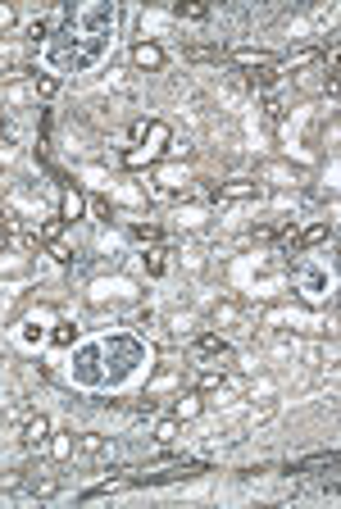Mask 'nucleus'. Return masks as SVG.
Here are the masks:
<instances>
[{
    "instance_id": "obj_1",
    "label": "nucleus",
    "mask_w": 341,
    "mask_h": 509,
    "mask_svg": "<svg viewBox=\"0 0 341 509\" xmlns=\"http://www.w3.org/2000/svg\"><path fill=\"white\" fill-rule=\"evenodd\" d=\"M114 5H68L64 10V41H50L46 55L55 68H91L114 37Z\"/></svg>"
},
{
    "instance_id": "obj_2",
    "label": "nucleus",
    "mask_w": 341,
    "mask_h": 509,
    "mask_svg": "<svg viewBox=\"0 0 341 509\" xmlns=\"http://www.w3.org/2000/svg\"><path fill=\"white\" fill-rule=\"evenodd\" d=\"M146 364V346L133 336H110L100 346H87L73 364V382L82 387H119L133 369Z\"/></svg>"
},
{
    "instance_id": "obj_3",
    "label": "nucleus",
    "mask_w": 341,
    "mask_h": 509,
    "mask_svg": "<svg viewBox=\"0 0 341 509\" xmlns=\"http://www.w3.org/2000/svg\"><path fill=\"white\" fill-rule=\"evenodd\" d=\"M19 441L28 445V450L46 445V441H50V419H46V414H32V419L23 423V436H19Z\"/></svg>"
},
{
    "instance_id": "obj_4",
    "label": "nucleus",
    "mask_w": 341,
    "mask_h": 509,
    "mask_svg": "<svg viewBox=\"0 0 341 509\" xmlns=\"http://www.w3.org/2000/svg\"><path fill=\"white\" fill-rule=\"evenodd\" d=\"M251 195H260V182H246V177H237V182H223L209 191V200H251Z\"/></svg>"
},
{
    "instance_id": "obj_5",
    "label": "nucleus",
    "mask_w": 341,
    "mask_h": 509,
    "mask_svg": "<svg viewBox=\"0 0 341 509\" xmlns=\"http://www.w3.org/2000/svg\"><path fill=\"white\" fill-rule=\"evenodd\" d=\"M191 355H196V359H228V341H223L219 332H205V336H196Z\"/></svg>"
},
{
    "instance_id": "obj_6",
    "label": "nucleus",
    "mask_w": 341,
    "mask_h": 509,
    "mask_svg": "<svg viewBox=\"0 0 341 509\" xmlns=\"http://www.w3.org/2000/svg\"><path fill=\"white\" fill-rule=\"evenodd\" d=\"M82 209H87V200H82V191H73V186H64V195H59V218H64V223H73V218H82Z\"/></svg>"
},
{
    "instance_id": "obj_7",
    "label": "nucleus",
    "mask_w": 341,
    "mask_h": 509,
    "mask_svg": "<svg viewBox=\"0 0 341 509\" xmlns=\"http://www.w3.org/2000/svg\"><path fill=\"white\" fill-rule=\"evenodd\" d=\"M300 291H305V300H323V291H328V278L314 269H300Z\"/></svg>"
},
{
    "instance_id": "obj_8",
    "label": "nucleus",
    "mask_w": 341,
    "mask_h": 509,
    "mask_svg": "<svg viewBox=\"0 0 341 509\" xmlns=\"http://www.w3.org/2000/svg\"><path fill=\"white\" fill-rule=\"evenodd\" d=\"M133 59H137V68H164V50H159L155 41H142L133 50Z\"/></svg>"
},
{
    "instance_id": "obj_9",
    "label": "nucleus",
    "mask_w": 341,
    "mask_h": 509,
    "mask_svg": "<svg viewBox=\"0 0 341 509\" xmlns=\"http://www.w3.org/2000/svg\"><path fill=\"white\" fill-rule=\"evenodd\" d=\"M77 455H82V459H100V455H105V436H100V432H82V436H77Z\"/></svg>"
},
{
    "instance_id": "obj_10",
    "label": "nucleus",
    "mask_w": 341,
    "mask_h": 509,
    "mask_svg": "<svg viewBox=\"0 0 341 509\" xmlns=\"http://www.w3.org/2000/svg\"><path fill=\"white\" fill-rule=\"evenodd\" d=\"M323 241H332V223H314V228L300 232V250H314V246H323Z\"/></svg>"
},
{
    "instance_id": "obj_11",
    "label": "nucleus",
    "mask_w": 341,
    "mask_h": 509,
    "mask_svg": "<svg viewBox=\"0 0 341 509\" xmlns=\"http://www.w3.org/2000/svg\"><path fill=\"white\" fill-rule=\"evenodd\" d=\"M246 82H251L255 91H269L277 82V68L273 64H260V68H251V73H246Z\"/></svg>"
},
{
    "instance_id": "obj_12",
    "label": "nucleus",
    "mask_w": 341,
    "mask_h": 509,
    "mask_svg": "<svg viewBox=\"0 0 341 509\" xmlns=\"http://www.w3.org/2000/svg\"><path fill=\"white\" fill-rule=\"evenodd\" d=\"M200 414V391H191V396H182V401L173 405V419L182 423V419H196Z\"/></svg>"
},
{
    "instance_id": "obj_13",
    "label": "nucleus",
    "mask_w": 341,
    "mask_h": 509,
    "mask_svg": "<svg viewBox=\"0 0 341 509\" xmlns=\"http://www.w3.org/2000/svg\"><path fill=\"white\" fill-rule=\"evenodd\" d=\"M309 468H337V455H332V450H328V455L300 459V464H291V468H286V473H309Z\"/></svg>"
},
{
    "instance_id": "obj_14",
    "label": "nucleus",
    "mask_w": 341,
    "mask_h": 509,
    "mask_svg": "<svg viewBox=\"0 0 341 509\" xmlns=\"http://www.w3.org/2000/svg\"><path fill=\"white\" fill-rule=\"evenodd\" d=\"M305 64H319V50L309 46V50H291L286 55V73H296V68H305Z\"/></svg>"
},
{
    "instance_id": "obj_15",
    "label": "nucleus",
    "mask_w": 341,
    "mask_h": 509,
    "mask_svg": "<svg viewBox=\"0 0 341 509\" xmlns=\"http://www.w3.org/2000/svg\"><path fill=\"white\" fill-rule=\"evenodd\" d=\"M223 382H228V373H223V369H205V373L196 378V391H219Z\"/></svg>"
},
{
    "instance_id": "obj_16",
    "label": "nucleus",
    "mask_w": 341,
    "mask_h": 509,
    "mask_svg": "<svg viewBox=\"0 0 341 509\" xmlns=\"http://www.w3.org/2000/svg\"><path fill=\"white\" fill-rule=\"evenodd\" d=\"M146 141H150V146H146V155H159V146L168 141V128H164V123H150V128H146Z\"/></svg>"
},
{
    "instance_id": "obj_17",
    "label": "nucleus",
    "mask_w": 341,
    "mask_h": 509,
    "mask_svg": "<svg viewBox=\"0 0 341 509\" xmlns=\"http://www.w3.org/2000/svg\"><path fill=\"white\" fill-rule=\"evenodd\" d=\"M150 436H155V445H173V441H177V419H164Z\"/></svg>"
},
{
    "instance_id": "obj_18",
    "label": "nucleus",
    "mask_w": 341,
    "mask_h": 509,
    "mask_svg": "<svg viewBox=\"0 0 341 509\" xmlns=\"http://www.w3.org/2000/svg\"><path fill=\"white\" fill-rule=\"evenodd\" d=\"M164 269H168L164 250H159V246H150V250H146V273H150V278H159V273H164Z\"/></svg>"
},
{
    "instance_id": "obj_19",
    "label": "nucleus",
    "mask_w": 341,
    "mask_h": 509,
    "mask_svg": "<svg viewBox=\"0 0 341 509\" xmlns=\"http://www.w3.org/2000/svg\"><path fill=\"white\" fill-rule=\"evenodd\" d=\"M277 255H300V232L286 228L282 237H277Z\"/></svg>"
},
{
    "instance_id": "obj_20",
    "label": "nucleus",
    "mask_w": 341,
    "mask_h": 509,
    "mask_svg": "<svg viewBox=\"0 0 341 509\" xmlns=\"http://www.w3.org/2000/svg\"><path fill=\"white\" fill-rule=\"evenodd\" d=\"M23 487H28L23 468H10V473H0V491H23Z\"/></svg>"
},
{
    "instance_id": "obj_21",
    "label": "nucleus",
    "mask_w": 341,
    "mask_h": 509,
    "mask_svg": "<svg viewBox=\"0 0 341 509\" xmlns=\"http://www.w3.org/2000/svg\"><path fill=\"white\" fill-rule=\"evenodd\" d=\"M177 19H191V23H205L209 19V10H205V5H177Z\"/></svg>"
},
{
    "instance_id": "obj_22",
    "label": "nucleus",
    "mask_w": 341,
    "mask_h": 509,
    "mask_svg": "<svg viewBox=\"0 0 341 509\" xmlns=\"http://www.w3.org/2000/svg\"><path fill=\"white\" fill-rule=\"evenodd\" d=\"M37 237H41L46 246H50V241H59V237H64V218H50V223H46V228L37 232Z\"/></svg>"
},
{
    "instance_id": "obj_23",
    "label": "nucleus",
    "mask_w": 341,
    "mask_h": 509,
    "mask_svg": "<svg viewBox=\"0 0 341 509\" xmlns=\"http://www.w3.org/2000/svg\"><path fill=\"white\" fill-rule=\"evenodd\" d=\"M55 91H59V77H50V73H41V77H37V96H41V100H50Z\"/></svg>"
},
{
    "instance_id": "obj_24",
    "label": "nucleus",
    "mask_w": 341,
    "mask_h": 509,
    "mask_svg": "<svg viewBox=\"0 0 341 509\" xmlns=\"http://www.w3.org/2000/svg\"><path fill=\"white\" fill-rule=\"evenodd\" d=\"M73 336H77V327H73V323H59L55 332H50V341H55V346H73Z\"/></svg>"
},
{
    "instance_id": "obj_25",
    "label": "nucleus",
    "mask_w": 341,
    "mask_h": 509,
    "mask_svg": "<svg viewBox=\"0 0 341 509\" xmlns=\"http://www.w3.org/2000/svg\"><path fill=\"white\" fill-rule=\"evenodd\" d=\"M264 114H269V119H282V114H286V100L282 96H264Z\"/></svg>"
},
{
    "instance_id": "obj_26",
    "label": "nucleus",
    "mask_w": 341,
    "mask_h": 509,
    "mask_svg": "<svg viewBox=\"0 0 341 509\" xmlns=\"http://www.w3.org/2000/svg\"><path fill=\"white\" fill-rule=\"evenodd\" d=\"M133 237H137V241H150V246H159V228H150V223H137Z\"/></svg>"
},
{
    "instance_id": "obj_27",
    "label": "nucleus",
    "mask_w": 341,
    "mask_h": 509,
    "mask_svg": "<svg viewBox=\"0 0 341 509\" xmlns=\"http://www.w3.org/2000/svg\"><path fill=\"white\" fill-rule=\"evenodd\" d=\"M50 455H55V459H68V455H73V441H68V436H55V441H50Z\"/></svg>"
},
{
    "instance_id": "obj_28",
    "label": "nucleus",
    "mask_w": 341,
    "mask_h": 509,
    "mask_svg": "<svg viewBox=\"0 0 341 509\" xmlns=\"http://www.w3.org/2000/svg\"><path fill=\"white\" fill-rule=\"evenodd\" d=\"M87 205H91V214H96V218H110V200H105V195H91Z\"/></svg>"
},
{
    "instance_id": "obj_29",
    "label": "nucleus",
    "mask_w": 341,
    "mask_h": 509,
    "mask_svg": "<svg viewBox=\"0 0 341 509\" xmlns=\"http://www.w3.org/2000/svg\"><path fill=\"white\" fill-rule=\"evenodd\" d=\"M50 255H55V260H59V264H68V260H73V250H68V246H64V241H50Z\"/></svg>"
},
{
    "instance_id": "obj_30",
    "label": "nucleus",
    "mask_w": 341,
    "mask_h": 509,
    "mask_svg": "<svg viewBox=\"0 0 341 509\" xmlns=\"http://www.w3.org/2000/svg\"><path fill=\"white\" fill-rule=\"evenodd\" d=\"M59 491V477H46V482H37V496H55Z\"/></svg>"
},
{
    "instance_id": "obj_31",
    "label": "nucleus",
    "mask_w": 341,
    "mask_h": 509,
    "mask_svg": "<svg viewBox=\"0 0 341 509\" xmlns=\"http://www.w3.org/2000/svg\"><path fill=\"white\" fill-rule=\"evenodd\" d=\"M50 37V23H32V41H46Z\"/></svg>"
},
{
    "instance_id": "obj_32",
    "label": "nucleus",
    "mask_w": 341,
    "mask_h": 509,
    "mask_svg": "<svg viewBox=\"0 0 341 509\" xmlns=\"http://www.w3.org/2000/svg\"><path fill=\"white\" fill-rule=\"evenodd\" d=\"M10 23H14V10H10V5H0V28H10Z\"/></svg>"
},
{
    "instance_id": "obj_33",
    "label": "nucleus",
    "mask_w": 341,
    "mask_h": 509,
    "mask_svg": "<svg viewBox=\"0 0 341 509\" xmlns=\"http://www.w3.org/2000/svg\"><path fill=\"white\" fill-rule=\"evenodd\" d=\"M0 250H10V232L5 228H0Z\"/></svg>"
},
{
    "instance_id": "obj_34",
    "label": "nucleus",
    "mask_w": 341,
    "mask_h": 509,
    "mask_svg": "<svg viewBox=\"0 0 341 509\" xmlns=\"http://www.w3.org/2000/svg\"><path fill=\"white\" fill-rule=\"evenodd\" d=\"M0 132H5V123H0Z\"/></svg>"
}]
</instances>
